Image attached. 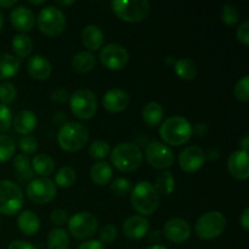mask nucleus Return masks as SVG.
<instances>
[{
	"label": "nucleus",
	"instance_id": "obj_1",
	"mask_svg": "<svg viewBox=\"0 0 249 249\" xmlns=\"http://www.w3.org/2000/svg\"><path fill=\"white\" fill-rule=\"evenodd\" d=\"M160 134L162 140L168 145L180 146L191 139L192 126L185 117L173 116L163 122Z\"/></svg>",
	"mask_w": 249,
	"mask_h": 249
},
{
	"label": "nucleus",
	"instance_id": "obj_2",
	"mask_svg": "<svg viewBox=\"0 0 249 249\" xmlns=\"http://www.w3.org/2000/svg\"><path fill=\"white\" fill-rule=\"evenodd\" d=\"M130 199L134 209L142 215H151L160 206V195L148 181L138 182L131 191Z\"/></svg>",
	"mask_w": 249,
	"mask_h": 249
},
{
	"label": "nucleus",
	"instance_id": "obj_3",
	"mask_svg": "<svg viewBox=\"0 0 249 249\" xmlns=\"http://www.w3.org/2000/svg\"><path fill=\"white\" fill-rule=\"evenodd\" d=\"M89 140L87 126L78 122H67L60 129L57 135L58 145L67 152H75L84 147Z\"/></svg>",
	"mask_w": 249,
	"mask_h": 249
},
{
	"label": "nucleus",
	"instance_id": "obj_4",
	"mask_svg": "<svg viewBox=\"0 0 249 249\" xmlns=\"http://www.w3.org/2000/svg\"><path fill=\"white\" fill-rule=\"evenodd\" d=\"M111 160L118 170L123 173H130L141 165L142 153L139 146L131 142H123L113 148L111 152Z\"/></svg>",
	"mask_w": 249,
	"mask_h": 249
},
{
	"label": "nucleus",
	"instance_id": "obj_5",
	"mask_svg": "<svg viewBox=\"0 0 249 249\" xmlns=\"http://www.w3.org/2000/svg\"><path fill=\"white\" fill-rule=\"evenodd\" d=\"M114 14L125 22H141L150 15L151 5L147 0H113L111 2Z\"/></svg>",
	"mask_w": 249,
	"mask_h": 249
},
{
	"label": "nucleus",
	"instance_id": "obj_6",
	"mask_svg": "<svg viewBox=\"0 0 249 249\" xmlns=\"http://www.w3.org/2000/svg\"><path fill=\"white\" fill-rule=\"evenodd\" d=\"M23 204V192L14 181H0V213L12 216L18 213Z\"/></svg>",
	"mask_w": 249,
	"mask_h": 249
},
{
	"label": "nucleus",
	"instance_id": "obj_7",
	"mask_svg": "<svg viewBox=\"0 0 249 249\" xmlns=\"http://www.w3.org/2000/svg\"><path fill=\"white\" fill-rule=\"evenodd\" d=\"M66 16L56 6H45L39 12L36 24L44 34L49 36H60L66 29Z\"/></svg>",
	"mask_w": 249,
	"mask_h": 249
},
{
	"label": "nucleus",
	"instance_id": "obj_8",
	"mask_svg": "<svg viewBox=\"0 0 249 249\" xmlns=\"http://www.w3.org/2000/svg\"><path fill=\"white\" fill-rule=\"evenodd\" d=\"M226 226V219L220 212H207L197 220L195 230L202 240H213L223 233Z\"/></svg>",
	"mask_w": 249,
	"mask_h": 249
},
{
	"label": "nucleus",
	"instance_id": "obj_9",
	"mask_svg": "<svg viewBox=\"0 0 249 249\" xmlns=\"http://www.w3.org/2000/svg\"><path fill=\"white\" fill-rule=\"evenodd\" d=\"M71 109L80 119H90L97 111V99L94 91L89 89H78L70 97Z\"/></svg>",
	"mask_w": 249,
	"mask_h": 249
},
{
	"label": "nucleus",
	"instance_id": "obj_10",
	"mask_svg": "<svg viewBox=\"0 0 249 249\" xmlns=\"http://www.w3.org/2000/svg\"><path fill=\"white\" fill-rule=\"evenodd\" d=\"M99 228L97 218L90 212H79L68 220V230L71 235L78 240H87L96 233Z\"/></svg>",
	"mask_w": 249,
	"mask_h": 249
},
{
	"label": "nucleus",
	"instance_id": "obj_11",
	"mask_svg": "<svg viewBox=\"0 0 249 249\" xmlns=\"http://www.w3.org/2000/svg\"><path fill=\"white\" fill-rule=\"evenodd\" d=\"M27 196L36 204H45L56 196V185L49 178H36L27 186Z\"/></svg>",
	"mask_w": 249,
	"mask_h": 249
},
{
	"label": "nucleus",
	"instance_id": "obj_12",
	"mask_svg": "<svg viewBox=\"0 0 249 249\" xmlns=\"http://www.w3.org/2000/svg\"><path fill=\"white\" fill-rule=\"evenodd\" d=\"M145 156L147 162L156 169H168L174 163V153L164 143L160 141H153L146 146Z\"/></svg>",
	"mask_w": 249,
	"mask_h": 249
},
{
	"label": "nucleus",
	"instance_id": "obj_13",
	"mask_svg": "<svg viewBox=\"0 0 249 249\" xmlns=\"http://www.w3.org/2000/svg\"><path fill=\"white\" fill-rule=\"evenodd\" d=\"M128 51L121 44H108L100 51V62L109 70H122L128 63Z\"/></svg>",
	"mask_w": 249,
	"mask_h": 249
},
{
	"label": "nucleus",
	"instance_id": "obj_14",
	"mask_svg": "<svg viewBox=\"0 0 249 249\" xmlns=\"http://www.w3.org/2000/svg\"><path fill=\"white\" fill-rule=\"evenodd\" d=\"M206 162V153L198 146H189L179 155V164L182 170L187 173L197 172Z\"/></svg>",
	"mask_w": 249,
	"mask_h": 249
},
{
	"label": "nucleus",
	"instance_id": "obj_15",
	"mask_svg": "<svg viewBox=\"0 0 249 249\" xmlns=\"http://www.w3.org/2000/svg\"><path fill=\"white\" fill-rule=\"evenodd\" d=\"M165 237L174 243H182L189 240L191 235V229L189 223L181 218H172L164 224L163 229Z\"/></svg>",
	"mask_w": 249,
	"mask_h": 249
},
{
	"label": "nucleus",
	"instance_id": "obj_16",
	"mask_svg": "<svg viewBox=\"0 0 249 249\" xmlns=\"http://www.w3.org/2000/svg\"><path fill=\"white\" fill-rule=\"evenodd\" d=\"M228 170L235 179L246 180L249 177L248 152L242 150L235 151L228 160Z\"/></svg>",
	"mask_w": 249,
	"mask_h": 249
},
{
	"label": "nucleus",
	"instance_id": "obj_17",
	"mask_svg": "<svg viewBox=\"0 0 249 249\" xmlns=\"http://www.w3.org/2000/svg\"><path fill=\"white\" fill-rule=\"evenodd\" d=\"M10 21L16 29L27 32L31 31L36 24V16L29 7L16 6L10 12Z\"/></svg>",
	"mask_w": 249,
	"mask_h": 249
},
{
	"label": "nucleus",
	"instance_id": "obj_18",
	"mask_svg": "<svg viewBox=\"0 0 249 249\" xmlns=\"http://www.w3.org/2000/svg\"><path fill=\"white\" fill-rule=\"evenodd\" d=\"M150 230V223L141 215H133L126 219L123 224V232L131 240H140L147 235Z\"/></svg>",
	"mask_w": 249,
	"mask_h": 249
},
{
	"label": "nucleus",
	"instance_id": "obj_19",
	"mask_svg": "<svg viewBox=\"0 0 249 249\" xmlns=\"http://www.w3.org/2000/svg\"><path fill=\"white\" fill-rule=\"evenodd\" d=\"M104 106L109 112H122L128 107L130 102V96L126 91L122 89H111L105 94Z\"/></svg>",
	"mask_w": 249,
	"mask_h": 249
},
{
	"label": "nucleus",
	"instance_id": "obj_20",
	"mask_svg": "<svg viewBox=\"0 0 249 249\" xmlns=\"http://www.w3.org/2000/svg\"><path fill=\"white\" fill-rule=\"evenodd\" d=\"M27 71L34 79L45 80L51 74V63L45 56L33 55L27 61Z\"/></svg>",
	"mask_w": 249,
	"mask_h": 249
},
{
	"label": "nucleus",
	"instance_id": "obj_21",
	"mask_svg": "<svg viewBox=\"0 0 249 249\" xmlns=\"http://www.w3.org/2000/svg\"><path fill=\"white\" fill-rule=\"evenodd\" d=\"M38 119H36V113L28 109L18 112L14 119V128L21 135H29L32 131L36 130Z\"/></svg>",
	"mask_w": 249,
	"mask_h": 249
},
{
	"label": "nucleus",
	"instance_id": "obj_22",
	"mask_svg": "<svg viewBox=\"0 0 249 249\" xmlns=\"http://www.w3.org/2000/svg\"><path fill=\"white\" fill-rule=\"evenodd\" d=\"M82 40L85 48L95 51L104 45L105 34L99 26L89 24V26H87L83 29Z\"/></svg>",
	"mask_w": 249,
	"mask_h": 249
},
{
	"label": "nucleus",
	"instance_id": "obj_23",
	"mask_svg": "<svg viewBox=\"0 0 249 249\" xmlns=\"http://www.w3.org/2000/svg\"><path fill=\"white\" fill-rule=\"evenodd\" d=\"M21 67V61L11 53H0V80H6L15 77Z\"/></svg>",
	"mask_w": 249,
	"mask_h": 249
},
{
	"label": "nucleus",
	"instance_id": "obj_24",
	"mask_svg": "<svg viewBox=\"0 0 249 249\" xmlns=\"http://www.w3.org/2000/svg\"><path fill=\"white\" fill-rule=\"evenodd\" d=\"M18 229L27 236H33L40 229V220L32 211H23L17 218Z\"/></svg>",
	"mask_w": 249,
	"mask_h": 249
},
{
	"label": "nucleus",
	"instance_id": "obj_25",
	"mask_svg": "<svg viewBox=\"0 0 249 249\" xmlns=\"http://www.w3.org/2000/svg\"><path fill=\"white\" fill-rule=\"evenodd\" d=\"M32 170L36 174L41 175V178H46L48 175L53 174L55 170V160L49 155H36L31 160Z\"/></svg>",
	"mask_w": 249,
	"mask_h": 249
},
{
	"label": "nucleus",
	"instance_id": "obj_26",
	"mask_svg": "<svg viewBox=\"0 0 249 249\" xmlns=\"http://www.w3.org/2000/svg\"><path fill=\"white\" fill-rule=\"evenodd\" d=\"M96 65V57L89 51H80L72 58V67L75 72L85 73L91 71Z\"/></svg>",
	"mask_w": 249,
	"mask_h": 249
},
{
	"label": "nucleus",
	"instance_id": "obj_27",
	"mask_svg": "<svg viewBox=\"0 0 249 249\" xmlns=\"http://www.w3.org/2000/svg\"><path fill=\"white\" fill-rule=\"evenodd\" d=\"M112 175H113V172H112L111 165L107 162L95 163L91 167V170H90L91 180L96 185H100V186L108 184L112 179Z\"/></svg>",
	"mask_w": 249,
	"mask_h": 249
},
{
	"label": "nucleus",
	"instance_id": "obj_28",
	"mask_svg": "<svg viewBox=\"0 0 249 249\" xmlns=\"http://www.w3.org/2000/svg\"><path fill=\"white\" fill-rule=\"evenodd\" d=\"M163 107L158 102L151 101L145 105L142 109V118L150 126H157L163 119Z\"/></svg>",
	"mask_w": 249,
	"mask_h": 249
},
{
	"label": "nucleus",
	"instance_id": "obj_29",
	"mask_svg": "<svg viewBox=\"0 0 249 249\" xmlns=\"http://www.w3.org/2000/svg\"><path fill=\"white\" fill-rule=\"evenodd\" d=\"M175 73L184 80H192L198 74V67L191 58H180L175 62Z\"/></svg>",
	"mask_w": 249,
	"mask_h": 249
},
{
	"label": "nucleus",
	"instance_id": "obj_30",
	"mask_svg": "<svg viewBox=\"0 0 249 249\" xmlns=\"http://www.w3.org/2000/svg\"><path fill=\"white\" fill-rule=\"evenodd\" d=\"M49 249H68L70 247V236L63 229H53L48 236Z\"/></svg>",
	"mask_w": 249,
	"mask_h": 249
},
{
	"label": "nucleus",
	"instance_id": "obj_31",
	"mask_svg": "<svg viewBox=\"0 0 249 249\" xmlns=\"http://www.w3.org/2000/svg\"><path fill=\"white\" fill-rule=\"evenodd\" d=\"M12 49L18 57H28L33 50L32 39L27 34H16L12 40Z\"/></svg>",
	"mask_w": 249,
	"mask_h": 249
},
{
	"label": "nucleus",
	"instance_id": "obj_32",
	"mask_svg": "<svg viewBox=\"0 0 249 249\" xmlns=\"http://www.w3.org/2000/svg\"><path fill=\"white\" fill-rule=\"evenodd\" d=\"M14 168L22 181H27V180H33V170H32L31 160L28 156L26 155H17L14 158Z\"/></svg>",
	"mask_w": 249,
	"mask_h": 249
},
{
	"label": "nucleus",
	"instance_id": "obj_33",
	"mask_svg": "<svg viewBox=\"0 0 249 249\" xmlns=\"http://www.w3.org/2000/svg\"><path fill=\"white\" fill-rule=\"evenodd\" d=\"M175 180L169 172H163L156 178V191L162 195H170L174 191Z\"/></svg>",
	"mask_w": 249,
	"mask_h": 249
},
{
	"label": "nucleus",
	"instance_id": "obj_34",
	"mask_svg": "<svg viewBox=\"0 0 249 249\" xmlns=\"http://www.w3.org/2000/svg\"><path fill=\"white\" fill-rule=\"evenodd\" d=\"M77 180V173L71 167H62L55 175L56 185L61 187H71Z\"/></svg>",
	"mask_w": 249,
	"mask_h": 249
},
{
	"label": "nucleus",
	"instance_id": "obj_35",
	"mask_svg": "<svg viewBox=\"0 0 249 249\" xmlns=\"http://www.w3.org/2000/svg\"><path fill=\"white\" fill-rule=\"evenodd\" d=\"M16 152V143L10 136L0 134V163L11 160Z\"/></svg>",
	"mask_w": 249,
	"mask_h": 249
},
{
	"label": "nucleus",
	"instance_id": "obj_36",
	"mask_svg": "<svg viewBox=\"0 0 249 249\" xmlns=\"http://www.w3.org/2000/svg\"><path fill=\"white\" fill-rule=\"evenodd\" d=\"M220 17L223 22L228 26H233L240 21V12L238 9L232 4H225L220 11Z\"/></svg>",
	"mask_w": 249,
	"mask_h": 249
},
{
	"label": "nucleus",
	"instance_id": "obj_37",
	"mask_svg": "<svg viewBox=\"0 0 249 249\" xmlns=\"http://www.w3.org/2000/svg\"><path fill=\"white\" fill-rule=\"evenodd\" d=\"M109 152H111L109 145L104 140H95L89 147V153L94 160H104L106 156L109 155Z\"/></svg>",
	"mask_w": 249,
	"mask_h": 249
},
{
	"label": "nucleus",
	"instance_id": "obj_38",
	"mask_svg": "<svg viewBox=\"0 0 249 249\" xmlns=\"http://www.w3.org/2000/svg\"><path fill=\"white\" fill-rule=\"evenodd\" d=\"M17 96V89L12 83L5 82L0 84V104L5 105L11 104Z\"/></svg>",
	"mask_w": 249,
	"mask_h": 249
},
{
	"label": "nucleus",
	"instance_id": "obj_39",
	"mask_svg": "<svg viewBox=\"0 0 249 249\" xmlns=\"http://www.w3.org/2000/svg\"><path fill=\"white\" fill-rule=\"evenodd\" d=\"M235 96L238 101L247 102L249 100V77L245 75L235 85Z\"/></svg>",
	"mask_w": 249,
	"mask_h": 249
},
{
	"label": "nucleus",
	"instance_id": "obj_40",
	"mask_svg": "<svg viewBox=\"0 0 249 249\" xmlns=\"http://www.w3.org/2000/svg\"><path fill=\"white\" fill-rule=\"evenodd\" d=\"M111 189L116 196L123 197L131 191V182L125 178H118L112 182Z\"/></svg>",
	"mask_w": 249,
	"mask_h": 249
},
{
	"label": "nucleus",
	"instance_id": "obj_41",
	"mask_svg": "<svg viewBox=\"0 0 249 249\" xmlns=\"http://www.w3.org/2000/svg\"><path fill=\"white\" fill-rule=\"evenodd\" d=\"M18 146L24 153H34L38 150V140L33 135H24L19 139Z\"/></svg>",
	"mask_w": 249,
	"mask_h": 249
},
{
	"label": "nucleus",
	"instance_id": "obj_42",
	"mask_svg": "<svg viewBox=\"0 0 249 249\" xmlns=\"http://www.w3.org/2000/svg\"><path fill=\"white\" fill-rule=\"evenodd\" d=\"M12 124V114L9 107L0 104V134L10 129Z\"/></svg>",
	"mask_w": 249,
	"mask_h": 249
},
{
	"label": "nucleus",
	"instance_id": "obj_43",
	"mask_svg": "<svg viewBox=\"0 0 249 249\" xmlns=\"http://www.w3.org/2000/svg\"><path fill=\"white\" fill-rule=\"evenodd\" d=\"M100 242L101 243H111L116 240L117 237V229L112 224H107L104 228L100 229L99 232Z\"/></svg>",
	"mask_w": 249,
	"mask_h": 249
},
{
	"label": "nucleus",
	"instance_id": "obj_44",
	"mask_svg": "<svg viewBox=\"0 0 249 249\" xmlns=\"http://www.w3.org/2000/svg\"><path fill=\"white\" fill-rule=\"evenodd\" d=\"M51 221H53V225L56 226H62L65 225V224H67L68 221L67 212L60 208L53 209V213H51Z\"/></svg>",
	"mask_w": 249,
	"mask_h": 249
},
{
	"label": "nucleus",
	"instance_id": "obj_45",
	"mask_svg": "<svg viewBox=\"0 0 249 249\" xmlns=\"http://www.w3.org/2000/svg\"><path fill=\"white\" fill-rule=\"evenodd\" d=\"M237 39L240 43H242L243 45H248L249 44V22L245 21L242 24H240L237 29Z\"/></svg>",
	"mask_w": 249,
	"mask_h": 249
},
{
	"label": "nucleus",
	"instance_id": "obj_46",
	"mask_svg": "<svg viewBox=\"0 0 249 249\" xmlns=\"http://www.w3.org/2000/svg\"><path fill=\"white\" fill-rule=\"evenodd\" d=\"M51 100L56 104H65L68 100V92L65 89H56L51 92Z\"/></svg>",
	"mask_w": 249,
	"mask_h": 249
},
{
	"label": "nucleus",
	"instance_id": "obj_47",
	"mask_svg": "<svg viewBox=\"0 0 249 249\" xmlns=\"http://www.w3.org/2000/svg\"><path fill=\"white\" fill-rule=\"evenodd\" d=\"M78 249H105V246L99 240H89L83 242Z\"/></svg>",
	"mask_w": 249,
	"mask_h": 249
},
{
	"label": "nucleus",
	"instance_id": "obj_48",
	"mask_svg": "<svg viewBox=\"0 0 249 249\" xmlns=\"http://www.w3.org/2000/svg\"><path fill=\"white\" fill-rule=\"evenodd\" d=\"M7 249H36L33 245H31L29 242H26V241L22 240H16L12 241L9 245Z\"/></svg>",
	"mask_w": 249,
	"mask_h": 249
},
{
	"label": "nucleus",
	"instance_id": "obj_49",
	"mask_svg": "<svg viewBox=\"0 0 249 249\" xmlns=\"http://www.w3.org/2000/svg\"><path fill=\"white\" fill-rule=\"evenodd\" d=\"M240 221H241V225H242L243 230L248 231L249 230V208H246L245 211H243Z\"/></svg>",
	"mask_w": 249,
	"mask_h": 249
},
{
	"label": "nucleus",
	"instance_id": "obj_50",
	"mask_svg": "<svg viewBox=\"0 0 249 249\" xmlns=\"http://www.w3.org/2000/svg\"><path fill=\"white\" fill-rule=\"evenodd\" d=\"M207 130H208V128H207L206 124L203 123H197L196 125L192 128V134H197L198 136H203L204 134L207 133Z\"/></svg>",
	"mask_w": 249,
	"mask_h": 249
},
{
	"label": "nucleus",
	"instance_id": "obj_51",
	"mask_svg": "<svg viewBox=\"0 0 249 249\" xmlns=\"http://www.w3.org/2000/svg\"><path fill=\"white\" fill-rule=\"evenodd\" d=\"M240 143H241V146H242V151H246V152H248V150H249V136L248 135L243 136V139L240 141Z\"/></svg>",
	"mask_w": 249,
	"mask_h": 249
},
{
	"label": "nucleus",
	"instance_id": "obj_52",
	"mask_svg": "<svg viewBox=\"0 0 249 249\" xmlns=\"http://www.w3.org/2000/svg\"><path fill=\"white\" fill-rule=\"evenodd\" d=\"M16 4V0H0V6L1 7H11Z\"/></svg>",
	"mask_w": 249,
	"mask_h": 249
},
{
	"label": "nucleus",
	"instance_id": "obj_53",
	"mask_svg": "<svg viewBox=\"0 0 249 249\" xmlns=\"http://www.w3.org/2000/svg\"><path fill=\"white\" fill-rule=\"evenodd\" d=\"M219 156H220V153H219L218 150H209L208 151V158L211 160H215Z\"/></svg>",
	"mask_w": 249,
	"mask_h": 249
},
{
	"label": "nucleus",
	"instance_id": "obj_54",
	"mask_svg": "<svg viewBox=\"0 0 249 249\" xmlns=\"http://www.w3.org/2000/svg\"><path fill=\"white\" fill-rule=\"evenodd\" d=\"M58 5H62V6H70V5L74 4V0H70V1H57Z\"/></svg>",
	"mask_w": 249,
	"mask_h": 249
},
{
	"label": "nucleus",
	"instance_id": "obj_55",
	"mask_svg": "<svg viewBox=\"0 0 249 249\" xmlns=\"http://www.w3.org/2000/svg\"><path fill=\"white\" fill-rule=\"evenodd\" d=\"M147 249H168V248H167V247H164V246L155 245V246H151V247H148Z\"/></svg>",
	"mask_w": 249,
	"mask_h": 249
},
{
	"label": "nucleus",
	"instance_id": "obj_56",
	"mask_svg": "<svg viewBox=\"0 0 249 249\" xmlns=\"http://www.w3.org/2000/svg\"><path fill=\"white\" fill-rule=\"evenodd\" d=\"M29 2H32V4H34V5H40V4H44V0H31V1Z\"/></svg>",
	"mask_w": 249,
	"mask_h": 249
},
{
	"label": "nucleus",
	"instance_id": "obj_57",
	"mask_svg": "<svg viewBox=\"0 0 249 249\" xmlns=\"http://www.w3.org/2000/svg\"><path fill=\"white\" fill-rule=\"evenodd\" d=\"M2 24H4V17H2V14L0 12V29H1Z\"/></svg>",
	"mask_w": 249,
	"mask_h": 249
},
{
	"label": "nucleus",
	"instance_id": "obj_58",
	"mask_svg": "<svg viewBox=\"0 0 249 249\" xmlns=\"http://www.w3.org/2000/svg\"><path fill=\"white\" fill-rule=\"evenodd\" d=\"M0 221H1V219H0Z\"/></svg>",
	"mask_w": 249,
	"mask_h": 249
}]
</instances>
